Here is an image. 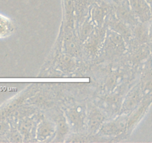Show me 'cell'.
I'll use <instances>...</instances> for the list:
<instances>
[{
  "instance_id": "obj_15",
  "label": "cell",
  "mask_w": 152,
  "mask_h": 143,
  "mask_svg": "<svg viewBox=\"0 0 152 143\" xmlns=\"http://www.w3.org/2000/svg\"><path fill=\"white\" fill-rule=\"evenodd\" d=\"M111 25L113 26V28L114 31H117L119 34H121L122 35L128 36V34H129V31L125 25L122 23V22L118 20H114L111 22Z\"/></svg>"
},
{
  "instance_id": "obj_16",
  "label": "cell",
  "mask_w": 152,
  "mask_h": 143,
  "mask_svg": "<svg viewBox=\"0 0 152 143\" xmlns=\"http://www.w3.org/2000/svg\"><path fill=\"white\" fill-rule=\"evenodd\" d=\"M59 65L62 67V69L71 70L74 66V62L70 56H64L60 59Z\"/></svg>"
},
{
  "instance_id": "obj_1",
  "label": "cell",
  "mask_w": 152,
  "mask_h": 143,
  "mask_svg": "<svg viewBox=\"0 0 152 143\" xmlns=\"http://www.w3.org/2000/svg\"><path fill=\"white\" fill-rule=\"evenodd\" d=\"M68 119V124L76 130H80L84 127L86 119V112L80 106L69 109L66 113Z\"/></svg>"
},
{
  "instance_id": "obj_18",
  "label": "cell",
  "mask_w": 152,
  "mask_h": 143,
  "mask_svg": "<svg viewBox=\"0 0 152 143\" xmlns=\"http://www.w3.org/2000/svg\"><path fill=\"white\" fill-rule=\"evenodd\" d=\"M9 136L12 139V142H22V138L19 132L16 130H9Z\"/></svg>"
},
{
  "instance_id": "obj_11",
  "label": "cell",
  "mask_w": 152,
  "mask_h": 143,
  "mask_svg": "<svg viewBox=\"0 0 152 143\" xmlns=\"http://www.w3.org/2000/svg\"><path fill=\"white\" fill-rule=\"evenodd\" d=\"M149 104H150V101H145L142 104H141V106H140V107L137 109L136 111H135L134 113L131 116L130 119H129V120L127 122L128 128H130L131 127L134 126V125L138 120L140 119L141 116L144 114V113H145V109H147V107H148Z\"/></svg>"
},
{
  "instance_id": "obj_13",
  "label": "cell",
  "mask_w": 152,
  "mask_h": 143,
  "mask_svg": "<svg viewBox=\"0 0 152 143\" xmlns=\"http://www.w3.org/2000/svg\"><path fill=\"white\" fill-rule=\"evenodd\" d=\"M117 13H118L120 19H122L123 20L126 21L130 24H134L136 22V19L134 18V16L132 13V12L129 10V8L126 7V5H122L118 9Z\"/></svg>"
},
{
  "instance_id": "obj_5",
  "label": "cell",
  "mask_w": 152,
  "mask_h": 143,
  "mask_svg": "<svg viewBox=\"0 0 152 143\" xmlns=\"http://www.w3.org/2000/svg\"><path fill=\"white\" fill-rule=\"evenodd\" d=\"M133 11L142 19L146 21L149 18L150 11L144 0H130Z\"/></svg>"
},
{
  "instance_id": "obj_2",
  "label": "cell",
  "mask_w": 152,
  "mask_h": 143,
  "mask_svg": "<svg viewBox=\"0 0 152 143\" xmlns=\"http://www.w3.org/2000/svg\"><path fill=\"white\" fill-rule=\"evenodd\" d=\"M127 127V121L124 117L118 118L112 122H107L100 127V132L104 135H117L125 130Z\"/></svg>"
},
{
  "instance_id": "obj_19",
  "label": "cell",
  "mask_w": 152,
  "mask_h": 143,
  "mask_svg": "<svg viewBox=\"0 0 152 143\" xmlns=\"http://www.w3.org/2000/svg\"><path fill=\"white\" fill-rule=\"evenodd\" d=\"M10 130V127L9 124L5 121H1L0 122V137L2 136L5 135L6 133L9 132Z\"/></svg>"
},
{
  "instance_id": "obj_17",
  "label": "cell",
  "mask_w": 152,
  "mask_h": 143,
  "mask_svg": "<svg viewBox=\"0 0 152 143\" xmlns=\"http://www.w3.org/2000/svg\"><path fill=\"white\" fill-rule=\"evenodd\" d=\"M92 15H93L94 20V22H96L97 24H100L101 22L103 21L104 13L102 9L100 8V7H96V8L94 10Z\"/></svg>"
},
{
  "instance_id": "obj_8",
  "label": "cell",
  "mask_w": 152,
  "mask_h": 143,
  "mask_svg": "<svg viewBox=\"0 0 152 143\" xmlns=\"http://www.w3.org/2000/svg\"><path fill=\"white\" fill-rule=\"evenodd\" d=\"M14 28L10 19L0 14V38L9 37L14 31Z\"/></svg>"
},
{
  "instance_id": "obj_12",
  "label": "cell",
  "mask_w": 152,
  "mask_h": 143,
  "mask_svg": "<svg viewBox=\"0 0 152 143\" xmlns=\"http://www.w3.org/2000/svg\"><path fill=\"white\" fill-rule=\"evenodd\" d=\"M56 130L57 131L56 133V138L61 139L65 136L67 133L69 131V124L67 122L66 119L61 116L58 120L57 126H56Z\"/></svg>"
},
{
  "instance_id": "obj_3",
  "label": "cell",
  "mask_w": 152,
  "mask_h": 143,
  "mask_svg": "<svg viewBox=\"0 0 152 143\" xmlns=\"http://www.w3.org/2000/svg\"><path fill=\"white\" fill-rule=\"evenodd\" d=\"M104 119L105 117L103 114L96 107H91L88 112L87 119L88 128L89 130L92 133L96 132L100 128L101 125L103 123Z\"/></svg>"
},
{
  "instance_id": "obj_6",
  "label": "cell",
  "mask_w": 152,
  "mask_h": 143,
  "mask_svg": "<svg viewBox=\"0 0 152 143\" xmlns=\"http://www.w3.org/2000/svg\"><path fill=\"white\" fill-rule=\"evenodd\" d=\"M65 50L67 53L69 54L71 56H77L80 53L78 43L74 34L71 31H68L65 35L64 39Z\"/></svg>"
},
{
  "instance_id": "obj_7",
  "label": "cell",
  "mask_w": 152,
  "mask_h": 143,
  "mask_svg": "<svg viewBox=\"0 0 152 143\" xmlns=\"http://www.w3.org/2000/svg\"><path fill=\"white\" fill-rule=\"evenodd\" d=\"M141 92L139 88H135L129 93L123 104V110H130L135 108L140 101Z\"/></svg>"
},
{
  "instance_id": "obj_10",
  "label": "cell",
  "mask_w": 152,
  "mask_h": 143,
  "mask_svg": "<svg viewBox=\"0 0 152 143\" xmlns=\"http://www.w3.org/2000/svg\"><path fill=\"white\" fill-rule=\"evenodd\" d=\"M33 121L28 119H22L19 122L18 125V131L21 134L22 137L24 139L30 138L32 130Z\"/></svg>"
},
{
  "instance_id": "obj_14",
  "label": "cell",
  "mask_w": 152,
  "mask_h": 143,
  "mask_svg": "<svg viewBox=\"0 0 152 143\" xmlns=\"http://www.w3.org/2000/svg\"><path fill=\"white\" fill-rule=\"evenodd\" d=\"M93 25L91 22L86 21L83 25L81 28V31H80V37H81L82 40H86L88 37H90L92 31H93Z\"/></svg>"
},
{
  "instance_id": "obj_4",
  "label": "cell",
  "mask_w": 152,
  "mask_h": 143,
  "mask_svg": "<svg viewBox=\"0 0 152 143\" xmlns=\"http://www.w3.org/2000/svg\"><path fill=\"white\" fill-rule=\"evenodd\" d=\"M56 125L50 121L44 119L38 125L37 130V138L39 141H44L50 138L56 132Z\"/></svg>"
},
{
  "instance_id": "obj_9",
  "label": "cell",
  "mask_w": 152,
  "mask_h": 143,
  "mask_svg": "<svg viewBox=\"0 0 152 143\" xmlns=\"http://www.w3.org/2000/svg\"><path fill=\"white\" fill-rule=\"evenodd\" d=\"M102 33L101 31H97L94 33L91 37H89L88 40L86 43V48L91 54H94L99 47V43L102 40Z\"/></svg>"
},
{
  "instance_id": "obj_20",
  "label": "cell",
  "mask_w": 152,
  "mask_h": 143,
  "mask_svg": "<svg viewBox=\"0 0 152 143\" xmlns=\"http://www.w3.org/2000/svg\"><path fill=\"white\" fill-rule=\"evenodd\" d=\"M117 75L116 74H111L110 77H108V80L106 81V86L109 89H112L115 86L116 81H117Z\"/></svg>"
}]
</instances>
